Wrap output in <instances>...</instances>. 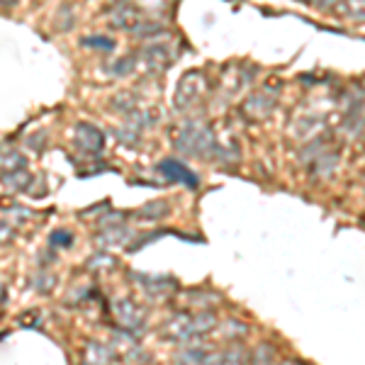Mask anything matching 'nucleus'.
Instances as JSON below:
<instances>
[{"mask_svg": "<svg viewBox=\"0 0 365 365\" xmlns=\"http://www.w3.org/2000/svg\"><path fill=\"white\" fill-rule=\"evenodd\" d=\"M205 91H207V81H205L202 71H187L180 78L178 88H175V108L178 110L192 108L205 96Z\"/></svg>", "mask_w": 365, "mask_h": 365, "instance_id": "3", "label": "nucleus"}, {"mask_svg": "<svg viewBox=\"0 0 365 365\" xmlns=\"http://www.w3.org/2000/svg\"><path fill=\"white\" fill-rule=\"evenodd\" d=\"M113 358V353H110L108 346L98 344V341H93V344H88L86 349V356H83V365H105Z\"/></svg>", "mask_w": 365, "mask_h": 365, "instance_id": "18", "label": "nucleus"}, {"mask_svg": "<svg viewBox=\"0 0 365 365\" xmlns=\"http://www.w3.org/2000/svg\"><path fill=\"white\" fill-rule=\"evenodd\" d=\"M278 365H297L295 361H282V363H278Z\"/></svg>", "mask_w": 365, "mask_h": 365, "instance_id": "31", "label": "nucleus"}, {"mask_svg": "<svg viewBox=\"0 0 365 365\" xmlns=\"http://www.w3.org/2000/svg\"><path fill=\"white\" fill-rule=\"evenodd\" d=\"M86 268L93 270L96 275H105V273H113L117 268V261H115V256H110V253H93V256L88 258Z\"/></svg>", "mask_w": 365, "mask_h": 365, "instance_id": "17", "label": "nucleus"}, {"mask_svg": "<svg viewBox=\"0 0 365 365\" xmlns=\"http://www.w3.org/2000/svg\"><path fill=\"white\" fill-rule=\"evenodd\" d=\"M334 13L353 22H365V3H336Z\"/></svg>", "mask_w": 365, "mask_h": 365, "instance_id": "20", "label": "nucleus"}, {"mask_svg": "<svg viewBox=\"0 0 365 365\" xmlns=\"http://www.w3.org/2000/svg\"><path fill=\"white\" fill-rule=\"evenodd\" d=\"M275 110V98L270 96L268 91H261V93H253L244 100V105H241V113L249 117L251 122H263L268 120L270 115H273Z\"/></svg>", "mask_w": 365, "mask_h": 365, "instance_id": "8", "label": "nucleus"}, {"mask_svg": "<svg viewBox=\"0 0 365 365\" xmlns=\"http://www.w3.org/2000/svg\"><path fill=\"white\" fill-rule=\"evenodd\" d=\"M339 168V151H324L312 161V173L317 175V178H331L334 170Z\"/></svg>", "mask_w": 365, "mask_h": 365, "instance_id": "13", "label": "nucleus"}, {"mask_svg": "<svg viewBox=\"0 0 365 365\" xmlns=\"http://www.w3.org/2000/svg\"><path fill=\"white\" fill-rule=\"evenodd\" d=\"M27 168V158L20 151L3 146L0 149V173H15V170H25Z\"/></svg>", "mask_w": 365, "mask_h": 365, "instance_id": "15", "label": "nucleus"}, {"mask_svg": "<svg viewBox=\"0 0 365 365\" xmlns=\"http://www.w3.org/2000/svg\"><path fill=\"white\" fill-rule=\"evenodd\" d=\"M163 32H166V27H163L161 22H156V20H141L139 25L132 29V34H134V37H139V39L161 37Z\"/></svg>", "mask_w": 365, "mask_h": 365, "instance_id": "22", "label": "nucleus"}, {"mask_svg": "<svg viewBox=\"0 0 365 365\" xmlns=\"http://www.w3.org/2000/svg\"><path fill=\"white\" fill-rule=\"evenodd\" d=\"M217 324H220V319H217V314L212 309L180 312V314L166 319L161 334L170 341H192L212 334L217 329Z\"/></svg>", "mask_w": 365, "mask_h": 365, "instance_id": "1", "label": "nucleus"}, {"mask_svg": "<svg viewBox=\"0 0 365 365\" xmlns=\"http://www.w3.org/2000/svg\"><path fill=\"white\" fill-rule=\"evenodd\" d=\"M49 244L54 246V249H58V246H71L73 244V234L66 232V229H56V232H51V237H49Z\"/></svg>", "mask_w": 365, "mask_h": 365, "instance_id": "25", "label": "nucleus"}, {"mask_svg": "<svg viewBox=\"0 0 365 365\" xmlns=\"http://www.w3.org/2000/svg\"><path fill=\"white\" fill-rule=\"evenodd\" d=\"M249 365H278V358H275L273 346L268 344H258L253 353L249 356Z\"/></svg>", "mask_w": 365, "mask_h": 365, "instance_id": "21", "label": "nucleus"}, {"mask_svg": "<svg viewBox=\"0 0 365 365\" xmlns=\"http://www.w3.org/2000/svg\"><path fill=\"white\" fill-rule=\"evenodd\" d=\"M200 365H222V351H210Z\"/></svg>", "mask_w": 365, "mask_h": 365, "instance_id": "29", "label": "nucleus"}, {"mask_svg": "<svg viewBox=\"0 0 365 365\" xmlns=\"http://www.w3.org/2000/svg\"><path fill=\"white\" fill-rule=\"evenodd\" d=\"M86 46H93V49H103V51H113L115 49V42L110 37H100V34H96V37H86L83 39Z\"/></svg>", "mask_w": 365, "mask_h": 365, "instance_id": "26", "label": "nucleus"}, {"mask_svg": "<svg viewBox=\"0 0 365 365\" xmlns=\"http://www.w3.org/2000/svg\"><path fill=\"white\" fill-rule=\"evenodd\" d=\"M175 149L185 156L212 158L215 156V129L205 122H185L175 137Z\"/></svg>", "mask_w": 365, "mask_h": 365, "instance_id": "2", "label": "nucleus"}, {"mask_svg": "<svg viewBox=\"0 0 365 365\" xmlns=\"http://www.w3.org/2000/svg\"><path fill=\"white\" fill-rule=\"evenodd\" d=\"M5 295H8V292H5V285H3V282H0V304H3L5 299H8V297H5Z\"/></svg>", "mask_w": 365, "mask_h": 365, "instance_id": "30", "label": "nucleus"}, {"mask_svg": "<svg viewBox=\"0 0 365 365\" xmlns=\"http://www.w3.org/2000/svg\"><path fill=\"white\" fill-rule=\"evenodd\" d=\"M108 349L115 358H120V361H125V363H137L144 358V351H141L139 341L129 331H117Z\"/></svg>", "mask_w": 365, "mask_h": 365, "instance_id": "7", "label": "nucleus"}, {"mask_svg": "<svg viewBox=\"0 0 365 365\" xmlns=\"http://www.w3.org/2000/svg\"><path fill=\"white\" fill-rule=\"evenodd\" d=\"M249 356L251 353L241 344H229L222 351V365H249Z\"/></svg>", "mask_w": 365, "mask_h": 365, "instance_id": "19", "label": "nucleus"}, {"mask_svg": "<svg viewBox=\"0 0 365 365\" xmlns=\"http://www.w3.org/2000/svg\"><path fill=\"white\" fill-rule=\"evenodd\" d=\"M129 239V229L125 225H108L100 227V232L96 234V244L103 246V249H113V246L125 244Z\"/></svg>", "mask_w": 365, "mask_h": 365, "instance_id": "12", "label": "nucleus"}, {"mask_svg": "<svg viewBox=\"0 0 365 365\" xmlns=\"http://www.w3.org/2000/svg\"><path fill=\"white\" fill-rule=\"evenodd\" d=\"M168 232H151V234H141V239H134L132 244H129V251H137L141 249V246H146L149 241H156V239H161V237H166Z\"/></svg>", "mask_w": 365, "mask_h": 365, "instance_id": "27", "label": "nucleus"}, {"mask_svg": "<svg viewBox=\"0 0 365 365\" xmlns=\"http://www.w3.org/2000/svg\"><path fill=\"white\" fill-rule=\"evenodd\" d=\"M134 66H137V54H129V56H125V58H120L117 63H113L108 71L110 73H115V76H125V73H129Z\"/></svg>", "mask_w": 365, "mask_h": 365, "instance_id": "24", "label": "nucleus"}, {"mask_svg": "<svg viewBox=\"0 0 365 365\" xmlns=\"http://www.w3.org/2000/svg\"><path fill=\"white\" fill-rule=\"evenodd\" d=\"M132 275H134V280L149 292V297L161 299L175 290V280L168 278V275H144V273H132Z\"/></svg>", "mask_w": 365, "mask_h": 365, "instance_id": "11", "label": "nucleus"}, {"mask_svg": "<svg viewBox=\"0 0 365 365\" xmlns=\"http://www.w3.org/2000/svg\"><path fill=\"white\" fill-rule=\"evenodd\" d=\"M158 170H161L163 175H168L170 180L182 182V185L192 187V190L200 185V178H197L195 170H190L185 163L178 161V158H166V161H161V163H158Z\"/></svg>", "mask_w": 365, "mask_h": 365, "instance_id": "10", "label": "nucleus"}, {"mask_svg": "<svg viewBox=\"0 0 365 365\" xmlns=\"http://www.w3.org/2000/svg\"><path fill=\"white\" fill-rule=\"evenodd\" d=\"M17 237V229L13 225H8V222H0V246L10 244Z\"/></svg>", "mask_w": 365, "mask_h": 365, "instance_id": "28", "label": "nucleus"}, {"mask_svg": "<svg viewBox=\"0 0 365 365\" xmlns=\"http://www.w3.org/2000/svg\"><path fill=\"white\" fill-rule=\"evenodd\" d=\"M170 205L163 200H154V202H146L144 207H139L134 212V220L137 222H161L163 217H168Z\"/></svg>", "mask_w": 365, "mask_h": 365, "instance_id": "14", "label": "nucleus"}, {"mask_svg": "<svg viewBox=\"0 0 365 365\" xmlns=\"http://www.w3.org/2000/svg\"><path fill=\"white\" fill-rule=\"evenodd\" d=\"M210 351L212 349H207V346H187V349H182L178 353V363L180 365H200Z\"/></svg>", "mask_w": 365, "mask_h": 365, "instance_id": "23", "label": "nucleus"}, {"mask_svg": "<svg viewBox=\"0 0 365 365\" xmlns=\"http://www.w3.org/2000/svg\"><path fill=\"white\" fill-rule=\"evenodd\" d=\"M73 141L88 156H98L100 151L105 149V134L100 132L96 125H91V122H78V125H76Z\"/></svg>", "mask_w": 365, "mask_h": 365, "instance_id": "6", "label": "nucleus"}, {"mask_svg": "<svg viewBox=\"0 0 365 365\" xmlns=\"http://www.w3.org/2000/svg\"><path fill=\"white\" fill-rule=\"evenodd\" d=\"M113 317L117 322V327L122 329V331H129L134 334L137 329H141V324H144L146 314H144V307H139L134 299L129 297H120L113 302Z\"/></svg>", "mask_w": 365, "mask_h": 365, "instance_id": "5", "label": "nucleus"}, {"mask_svg": "<svg viewBox=\"0 0 365 365\" xmlns=\"http://www.w3.org/2000/svg\"><path fill=\"white\" fill-rule=\"evenodd\" d=\"M173 58L175 54L170 51V46L161 42H151L141 51H137V63L146 73H161V71H166L173 63Z\"/></svg>", "mask_w": 365, "mask_h": 365, "instance_id": "4", "label": "nucleus"}, {"mask_svg": "<svg viewBox=\"0 0 365 365\" xmlns=\"http://www.w3.org/2000/svg\"><path fill=\"white\" fill-rule=\"evenodd\" d=\"M108 20H110V27L129 29V32H132L141 22V13L137 5H132V3H115L108 8Z\"/></svg>", "mask_w": 365, "mask_h": 365, "instance_id": "9", "label": "nucleus"}, {"mask_svg": "<svg viewBox=\"0 0 365 365\" xmlns=\"http://www.w3.org/2000/svg\"><path fill=\"white\" fill-rule=\"evenodd\" d=\"M0 180L5 182V185L10 187V190L15 192H25L32 187V173L25 168V170H15V173H0Z\"/></svg>", "mask_w": 365, "mask_h": 365, "instance_id": "16", "label": "nucleus"}]
</instances>
